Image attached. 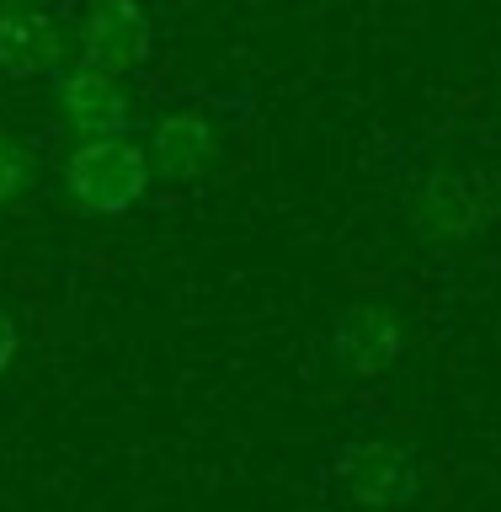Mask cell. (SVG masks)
Here are the masks:
<instances>
[{
    "label": "cell",
    "instance_id": "obj_10",
    "mask_svg": "<svg viewBox=\"0 0 501 512\" xmlns=\"http://www.w3.org/2000/svg\"><path fill=\"white\" fill-rule=\"evenodd\" d=\"M16 347H22V336H16V320L0 310V374H6V368L16 363Z\"/></svg>",
    "mask_w": 501,
    "mask_h": 512
},
{
    "label": "cell",
    "instance_id": "obj_3",
    "mask_svg": "<svg viewBox=\"0 0 501 512\" xmlns=\"http://www.w3.org/2000/svg\"><path fill=\"white\" fill-rule=\"evenodd\" d=\"M155 48V27L144 16L139 0H91L80 16V59L96 70L128 75L150 59Z\"/></svg>",
    "mask_w": 501,
    "mask_h": 512
},
{
    "label": "cell",
    "instance_id": "obj_9",
    "mask_svg": "<svg viewBox=\"0 0 501 512\" xmlns=\"http://www.w3.org/2000/svg\"><path fill=\"white\" fill-rule=\"evenodd\" d=\"M27 187H32V155H27V144L0 128V208L16 203Z\"/></svg>",
    "mask_w": 501,
    "mask_h": 512
},
{
    "label": "cell",
    "instance_id": "obj_1",
    "mask_svg": "<svg viewBox=\"0 0 501 512\" xmlns=\"http://www.w3.org/2000/svg\"><path fill=\"white\" fill-rule=\"evenodd\" d=\"M150 150H139L128 134H102V139H80L70 160H64V192L96 219L128 214L144 192H150Z\"/></svg>",
    "mask_w": 501,
    "mask_h": 512
},
{
    "label": "cell",
    "instance_id": "obj_2",
    "mask_svg": "<svg viewBox=\"0 0 501 512\" xmlns=\"http://www.w3.org/2000/svg\"><path fill=\"white\" fill-rule=\"evenodd\" d=\"M336 480H342L347 502H358L368 512L384 507H406L422 496V464H416L400 443L390 438H358L336 448Z\"/></svg>",
    "mask_w": 501,
    "mask_h": 512
},
{
    "label": "cell",
    "instance_id": "obj_6",
    "mask_svg": "<svg viewBox=\"0 0 501 512\" xmlns=\"http://www.w3.org/2000/svg\"><path fill=\"white\" fill-rule=\"evenodd\" d=\"M486 214H491L486 182H480L475 171H459V166L438 171L422 187V198H416V224H422L427 235H443V240L475 235L480 224H486Z\"/></svg>",
    "mask_w": 501,
    "mask_h": 512
},
{
    "label": "cell",
    "instance_id": "obj_4",
    "mask_svg": "<svg viewBox=\"0 0 501 512\" xmlns=\"http://www.w3.org/2000/svg\"><path fill=\"white\" fill-rule=\"evenodd\" d=\"M123 75L112 70H96V64L80 59L75 70L54 75V102L64 112V123L75 128V134L86 139H102V134H134V107H128V96L118 86Z\"/></svg>",
    "mask_w": 501,
    "mask_h": 512
},
{
    "label": "cell",
    "instance_id": "obj_7",
    "mask_svg": "<svg viewBox=\"0 0 501 512\" xmlns=\"http://www.w3.org/2000/svg\"><path fill=\"white\" fill-rule=\"evenodd\" d=\"M214 150H219V139L203 112H166L150 128V166L166 182H198L214 166Z\"/></svg>",
    "mask_w": 501,
    "mask_h": 512
},
{
    "label": "cell",
    "instance_id": "obj_5",
    "mask_svg": "<svg viewBox=\"0 0 501 512\" xmlns=\"http://www.w3.org/2000/svg\"><path fill=\"white\" fill-rule=\"evenodd\" d=\"M400 347H406V336H400V320L384 310V304H347V310L331 320L336 363L358 379H374L384 368H395Z\"/></svg>",
    "mask_w": 501,
    "mask_h": 512
},
{
    "label": "cell",
    "instance_id": "obj_8",
    "mask_svg": "<svg viewBox=\"0 0 501 512\" xmlns=\"http://www.w3.org/2000/svg\"><path fill=\"white\" fill-rule=\"evenodd\" d=\"M59 54H64V38H59V22L48 11L27 6V11L0 16V75H11V80L54 75Z\"/></svg>",
    "mask_w": 501,
    "mask_h": 512
},
{
    "label": "cell",
    "instance_id": "obj_11",
    "mask_svg": "<svg viewBox=\"0 0 501 512\" xmlns=\"http://www.w3.org/2000/svg\"><path fill=\"white\" fill-rule=\"evenodd\" d=\"M27 6H38V0H0V16H6V11H27Z\"/></svg>",
    "mask_w": 501,
    "mask_h": 512
}]
</instances>
